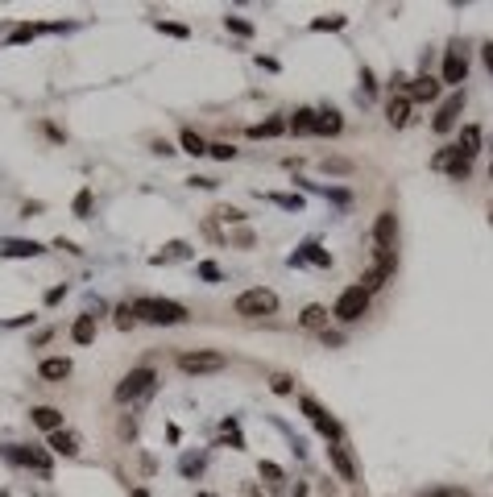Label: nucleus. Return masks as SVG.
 <instances>
[{"instance_id":"27","label":"nucleus","mask_w":493,"mask_h":497,"mask_svg":"<svg viewBox=\"0 0 493 497\" xmlns=\"http://www.w3.org/2000/svg\"><path fill=\"white\" fill-rule=\"evenodd\" d=\"M183 149H187V153H195V158H203V153H207V141H203L195 129H183Z\"/></svg>"},{"instance_id":"31","label":"nucleus","mask_w":493,"mask_h":497,"mask_svg":"<svg viewBox=\"0 0 493 497\" xmlns=\"http://www.w3.org/2000/svg\"><path fill=\"white\" fill-rule=\"evenodd\" d=\"M207 153H212L216 162H232V158H236V149H232L228 141H216V145H207Z\"/></svg>"},{"instance_id":"10","label":"nucleus","mask_w":493,"mask_h":497,"mask_svg":"<svg viewBox=\"0 0 493 497\" xmlns=\"http://www.w3.org/2000/svg\"><path fill=\"white\" fill-rule=\"evenodd\" d=\"M461 108H465V91H452V95L440 104V112H436L431 129H436V133H452V129H456V116H461Z\"/></svg>"},{"instance_id":"32","label":"nucleus","mask_w":493,"mask_h":497,"mask_svg":"<svg viewBox=\"0 0 493 497\" xmlns=\"http://www.w3.org/2000/svg\"><path fill=\"white\" fill-rule=\"evenodd\" d=\"M224 25H228L232 33H241V37H253V25H249L245 17H224Z\"/></svg>"},{"instance_id":"18","label":"nucleus","mask_w":493,"mask_h":497,"mask_svg":"<svg viewBox=\"0 0 493 497\" xmlns=\"http://www.w3.org/2000/svg\"><path fill=\"white\" fill-rule=\"evenodd\" d=\"M50 448H54L58 456H79V435L62 427V431H54V435H50Z\"/></svg>"},{"instance_id":"46","label":"nucleus","mask_w":493,"mask_h":497,"mask_svg":"<svg viewBox=\"0 0 493 497\" xmlns=\"http://www.w3.org/2000/svg\"><path fill=\"white\" fill-rule=\"evenodd\" d=\"M137 431V419H120V435H133Z\"/></svg>"},{"instance_id":"4","label":"nucleus","mask_w":493,"mask_h":497,"mask_svg":"<svg viewBox=\"0 0 493 497\" xmlns=\"http://www.w3.org/2000/svg\"><path fill=\"white\" fill-rule=\"evenodd\" d=\"M224 365H228V357H224V353H212V348H195V353H183V357H178V369L191 373V377H199V373H220Z\"/></svg>"},{"instance_id":"48","label":"nucleus","mask_w":493,"mask_h":497,"mask_svg":"<svg viewBox=\"0 0 493 497\" xmlns=\"http://www.w3.org/2000/svg\"><path fill=\"white\" fill-rule=\"evenodd\" d=\"M431 497H452V494H431Z\"/></svg>"},{"instance_id":"35","label":"nucleus","mask_w":493,"mask_h":497,"mask_svg":"<svg viewBox=\"0 0 493 497\" xmlns=\"http://www.w3.org/2000/svg\"><path fill=\"white\" fill-rule=\"evenodd\" d=\"M199 278H203V282H220L224 274H220V265H216V261H199Z\"/></svg>"},{"instance_id":"19","label":"nucleus","mask_w":493,"mask_h":497,"mask_svg":"<svg viewBox=\"0 0 493 497\" xmlns=\"http://www.w3.org/2000/svg\"><path fill=\"white\" fill-rule=\"evenodd\" d=\"M386 120H390L394 129H402V124L411 120V100H407V95H398V100H390V104H386Z\"/></svg>"},{"instance_id":"51","label":"nucleus","mask_w":493,"mask_h":497,"mask_svg":"<svg viewBox=\"0 0 493 497\" xmlns=\"http://www.w3.org/2000/svg\"><path fill=\"white\" fill-rule=\"evenodd\" d=\"M490 220H493V212H490Z\"/></svg>"},{"instance_id":"29","label":"nucleus","mask_w":493,"mask_h":497,"mask_svg":"<svg viewBox=\"0 0 493 497\" xmlns=\"http://www.w3.org/2000/svg\"><path fill=\"white\" fill-rule=\"evenodd\" d=\"M212 220H224V224H241V220H245V212H241V207H232V203H220V207L212 212Z\"/></svg>"},{"instance_id":"2","label":"nucleus","mask_w":493,"mask_h":497,"mask_svg":"<svg viewBox=\"0 0 493 497\" xmlns=\"http://www.w3.org/2000/svg\"><path fill=\"white\" fill-rule=\"evenodd\" d=\"M154 386H158V373H154L149 365H141V369H133V373H124V377H120V386H116V402H120V406H129V402H137V398L154 394Z\"/></svg>"},{"instance_id":"40","label":"nucleus","mask_w":493,"mask_h":497,"mask_svg":"<svg viewBox=\"0 0 493 497\" xmlns=\"http://www.w3.org/2000/svg\"><path fill=\"white\" fill-rule=\"evenodd\" d=\"M158 29L170 33V37H187V25H174V21H158Z\"/></svg>"},{"instance_id":"28","label":"nucleus","mask_w":493,"mask_h":497,"mask_svg":"<svg viewBox=\"0 0 493 497\" xmlns=\"http://www.w3.org/2000/svg\"><path fill=\"white\" fill-rule=\"evenodd\" d=\"M357 286H361L365 294H373V290H382V286H386V274L373 265V270H365V274H361V282H357Z\"/></svg>"},{"instance_id":"37","label":"nucleus","mask_w":493,"mask_h":497,"mask_svg":"<svg viewBox=\"0 0 493 497\" xmlns=\"http://www.w3.org/2000/svg\"><path fill=\"white\" fill-rule=\"evenodd\" d=\"M270 390H274V394H282V398H286V394H290V390H295V386H290V377H286V373H274V377H270Z\"/></svg>"},{"instance_id":"38","label":"nucleus","mask_w":493,"mask_h":497,"mask_svg":"<svg viewBox=\"0 0 493 497\" xmlns=\"http://www.w3.org/2000/svg\"><path fill=\"white\" fill-rule=\"evenodd\" d=\"M311 29H344V17H319L311 21Z\"/></svg>"},{"instance_id":"52","label":"nucleus","mask_w":493,"mask_h":497,"mask_svg":"<svg viewBox=\"0 0 493 497\" xmlns=\"http://www.w3.org/2000/svg\"><path fill=\"white\" fill-rule=\"evenodd\" d=\"M490 174H493V170H490Z\"/></svg>"},{"instance_id":"47","label":"nucleus","mask_w":493,"mask_h":497,"mask_svg":"<svg viewBox=\"0 0 493 497\" xmlns=\"http://www.w3.org/2000/svg\"><path fill=\"white\" fill-rule=\"evenodd\" d=\"M129 497H149V494H145V489H133V494H129Z\"/></svg>"},{"instance_id":"23","label":"nucleus","mask_w":493,"mask_h":497,"mask_svg":"<svg viewBox=\"0 0 493 497\" xmlns=\"http://www.w3.org/2000/svg\"><path fill=\"white\" fill-rule=\"evenodd\" d=\"M456 149H461L465 158H477V149H481V129H477V124H465V133H461Z\"/></svg>"},{"instance_id":"22","label":"nucleus","mask_w":493,"mask_h":497,"mask_svg":"<svg viewBox=\"0 0 493 497\" xmlns=\"http://www.w3.org/2000/svg\"><path fill=\"white\" fill-rule=\"evenodd\" d=\"M315 116H319V112L299 108V112L290 116V124H286V129H290V133H299V137H307V133H315Z\"/></svg>"},{"instance_id":"34","label":"nucleus","mask_w":493,"mask_h":497,"mask_svg":"<svg viewBox=\"0 0 493 497\" xmlns=\"http://www.w3.org/2000/svg\"><path fill=\"white\" fill-rule=\"evenodd\" d=\"M261 477L274 485V489H282V469L278 465H270V460H261Z\"/></svg>"},{"instance_id":"44","label":"nucleus","mask_w":493,"mask_h":497,"mask_svg":"<svg viewBox=\"0 0 493 497\" xmlns=\"http://www.w3.org/2000/svg\"><path fill=\"white\" fill-rule=\"evenodd\" d=\"M319 336H324V344H332V348H336V344H340V340H344V336H340V332H328V328H324V332H319Z\"/></svg>"},{"instance_id":"16","label":"nucleus","mask_w":493,"mask_h":497,"mask_svg":"<svg viewBox=\"0 0 493 497\" xmlns=\"http://www.w3.org/2000/svg\"><path fill=\"white\" fill-rule=\"evenodd\" d=\"M71 340H75V344H91V340H95V315H91V311L71 323Z\"/></svg>"},{"instance_id":"36","label":"nucleus","mask_w":493,"mask_h":497,"mask_svg":"<svg viewBox=\"0 0 493 497\" xmlns=\"http://www.w3.org/2000/svg\"><path fill=\"white\" fill-rule=\"evenodd\" d=\"M133 323H137V315H133V307H116V328H120V332H129Z\"/></svg>"},{"instance_id":"50","label":"nucleus","mask_w":493,"mask_h":497,"mask_svg":"<svg viewBox=\"0 0 493 497\" xmlns=\"http://www.w3.org/2000/svg\"><path fill=\"white\" fill-rule=\"evenodd\" d=\"M456 497H469V494H456Z\"/></svg>"},{"instance_id":"25","label":"nucleus","mask_w":493,"mask_h":497,"mask_svg":"<svg viewBox=\"0 0 493 497\" xmlns=\"http://www.w3.org/2000/svg\"><path fill=\"white\" fill-rule=\"evenodd\" d=\"M183 257H191V245H183V241H170L162 253H154L158 265H162V261H183Z\"/></svg>"},{"instance_id":"21","label":"nucleus","mask_w":493,"mask_h":497,"mask_svg":"<svg viewBox=\"0 0 493 497\" xmlns=\"http://www.w3.org/2000/svg\"><path fill=\"white\" fill-rule=\"evenodd\" d=\"M407 87H411V100H436V95H440V83H436L431 75H423V79H411Z\"/></svg>"},{"instance_id":"26","label":"nucleus","mask_w":493,"mask_h":497,"mask_svg":"<svg viewBox=\"0 0 493 497\" xmlns=\"http://www.w3.org/2000/svg\"><path fill=\"white\" fill-rule=\"evenodd\" d=\"M299 323L311 328V332H324V328H328V311H324V307H307V311L299 315Z\"/></svg>"},{"instance_id":"20","label":"nucleus","mask_w":493,"mask_h":497,"mask_svg":"<svg viewBox=\"0 0 493 497\" xmlns=\"http://www.w3.org/2000/svg\"><path fill=\"white\" fill-rule=\"evenodd\" d=\"M340 129H344V120H340V112H336V108H328V112H319V116H315V133H319V137H336Z\"/></svg>"},{"instance_id":"43","label":"nucleus","mask_w":493,"mask_h":497,"mask_svg":"<svg viewBox=\"0 0 493 497\" xmlns=\"http://www.w3.org/2000/svg\"><path fill=\"white\" fill-rule=\"evenodd\" d=\"M62 294H66V286H54V290H50V294H46V303H50V307H54V303H62Z\"/></svg>"},{"instance_id":"45","label":"nucleus","mask_w":493,"mask_h":497,"mask_svg":"<svg viewBox=\"0 0 493 497\" xmlns=\"http://www.w3.org/2000/svg\"><path fill=\"white\" fill-rule=\"evenodd\" d=\"M481 58H485V71L493 75V41H490V46H481Z\"/></svg>"},{"instance_id":"13","label":"nucleus","mask_w":493,"mask_h":497,"mask_svg":"<svg viewBox=\"0 0 493 497\" xmlns=\"http://www.w3.org/2000/svg\"><path fill=\"white\" fill-rule=\"evenodd\" d=\"M29 423L41 427L46 435H54V431H62V411H58V406H33V411H29Z\"/></svg>"},{"instance_id":"49","label":"nucleus","mask_w":493,"mask_h":497,"mask_svg":"<svg viewBox=\"0 0 493 497\" xmlns=\"http://www.w3.org/2000/svg\"><path fill=\"white\" fill-rule=\"evenodd\" d=\"M199 497H212V494H199Z\"/></svg>"},{"instance_id":"5","label":"nucleus","mask_w":493,"mask_h":497,"mask_svg":"<svg viewBox=\"0 0 493 497\" xmlns=\"http://www.w3.org/2000/svg\"><path fill=\"white\" fill-rule=\"evenodd\" d=\"M365 311H369V294H365L361 286H348V290L336 299V307H332V315H336L340 323H357Z\"/></svg>"},{"instance_id":"33","label":"nucleus","mask_w":493,"mask_h":497,"mask_svg":"<svg viewBox=\"0 0 493 497\" xmlns=\"http://www.w3.org/2000/svg\"><path fill=\"white\" fill-rule=\"evenodd\" d=\"M266 199H270V203H278V207H286V212H299V207H303V199H299V195H266Z\"/></svg>"},{"instance_id":"17","label":"nucleus","mask_w":493,"mask_h":497,"mask_svg":"<svg viewBox=\"0 0 493 497\" xmlns=\"http://www.w3.org/2000/svg\"><path fill=\"white\" fill-rule=\"evenodd\" d=\"M41 382H62V377H71V361L66 357H50V361H41Z\"/></svg>"},{"instance_id":"1","label":"nucleus","mask_w":493,"mask_h":497,"mask_svg":"<svg viewBox=\"0 0 493 497\" xmlns=\"http://www.w3.org/2000/svg\"><path fill=\"white\" fill-rule=\"evenodd\" d=\"M133 315L145 319V323H183V319H187V307H183V303H170V299H137V303H133Z\"/></svg>"},{"instance_id":"24","label":"nucleus","mask_w":493,"mask_h":497,"mask_svg":"<svg viewBox=\"0 0 493 497\" xmlns=\"http://www.w3.org/2000/svg\"><path fill=\"white\" fill-rule=\"evenodd\" d=\"M278 133H286V120H282V116H270V120H261V124L249 129V137H278Z\"/></svg>"},{"instance_id":"30","label":"nucleus","mask_w":493,"mask_h":497,"mask_svg":"<svg viewBox=\"0 0 493 497\" xmlns=\"http://www.w3.org/2000/svg\"><path fill=\"white\" fill-rule=\"evenodd\" d=\"M324 170H328V174H353L357 166H353L348 158H324Z\"/></svg>"},{"instance_id":"3","label":"nucleus","mask_w":493,"mask_h":497,"mask_svg":"<svg viewBox=\"0 0 493 497\" xmlns=\"http://www.w3.org/2000/svg\"><path fill=\"white\" fill-rule=\"evenodd\" d=\"M232 311H236V315H245V319H257V315H274V311H278V294H274V290H266V286H253V290L236 294Z\"/></svg>"},{"instance_id":"42","label":"nucleus","mask_w":493,"mask_h":497,"mask_svg":"<svg viewBox=\"0 0 493 497\" xmlns=\"http://www.w3.org/2000/svg\"><path fill=\"white\" fill-rule=\"evenodd\" d=\"M33 33H37V25H17V29H12V41H29Z\"/></svg>"},{"instance_id":"39","label":"nucleus","mask_w":493,"mask_h":497,"mask_svg":"<svg viewBox=\"0 0 493 497\" xmlns=\"http://www.w3.org/2000/svg\"><path fill=\"white\" fill-rule=\"evenodd\" d=\"M91 212V191H79L75 195V216H87Z\"/></svg>"},{"instance_id":"6","label":"nucleus","mask_w":493,"mask_h":497,"mask_svg":"<svg viewBox=\"0 0 493 497\" xmlns=\"http://www.w3.org/2000/svg\"><path fill=\"white\" fill-rule=\"evenodd\" d=\"M4 460H8V465H21V469H33V473H41V477H50V469H54L41 448H21V444H4Z\"/></svg>"},{"instance_id":"41","label":"nucleus","mask_w":493,"mask_h":497,"mask_svg":"<svg viewBox=\"0 0 493 497\" xmlns=\"http://www.w3.org/2000/svg\"><path fill=\"white\" fill-rule=\"evenodd\" d=\"M187 182H191V187H199V191H216V187H220L216 178H203V174H191Z\"/></svg>"},{"instance_id":"15","label":"nucleus","mask_w":493,"mask_h":497,"mask_svg":"<svg viewBox=\"0 0 493 497\" xmlns=\"http://www.w3.org/2000/svg\"><path fill=\"white\" fill-rule=\"evenodd\" d=\"M299 261H311V265H319V270H328V265H332V257H328L315 241H307V245H303V253H295V257H290V265H299Z\"/></svg>"},{"instance_id":"7","label":"nucleus","mask_w":493,"mask_h":497,"mask_svg":"<svg viewBox=\"0 0 493 497\" xmlns=\"http://www.w3.org/2000/svg\"><path fill=\"white\" fill-rule=\"evenodd\" d=\"M431 166H436V170H448V174L456 178V182L473 174V158H465V153H461L456 145H448V149H440V153L431 158Z\"/></svg>"},{"instance_id":"11","label":"nucleus","mask_w":493,"mask_h":497,"mask_svg":"<svg viewBox=\"0 0 493 497\" xmlns=\"http://www.w3.org/2000/svg\"><path fill=\"white\" fill-rule=\"evenodd\" d=\"M465 75H469V62H465V54H461V46H452V50L444 54V83H452V87H461V83H465Z\"/></svg>"},{"instance_id":"9","label":"nucleus","mask_w":493,"mask_h":497,"mask_svg":"<svg viewBox=\"0 0 493 497\" xmlns=\"http://www.w3.org/2000/svg\"><path fill=\"white\" fill-rule=\"evenodd\" d=\"M303 415L315 423V431H319V435H328L332 444H340V423H336V419H332V415H328L315 398H303Z\"/></svg>"},{"instance_id":"14","label":"nucleus","mask_w":493,"mask_h":497,"mask_svg":"<svg viewBox=\"0 0 493 497\" xmlns=\"http://www.w3.org/2000/svg\"><path fill=\"white\" fill-rule=\"evenodd\" d=\"M37 253H41L37 241H17V236L0 241V257H37Z\"/></svg>"},{"instance_id":"12","label":"nucleus","mask_w":493,"mask_h":497,"mask_svg":"<svg viewBox=\"0 0 493 497\" xmlns=\"http://www.w3.org/2000/svg\"><path fill=\"white\" fill-rule=\"evenodd\" d=\"M394 236H398V216H394V212H382V216L373 220V245H378V249H390Z\"/></svg>"},{"instance_id":"8","label":"nucleus","mask_w":493,"mask_h":497,"mask_svg":"<svg viewBox=\"0 0 493 497\" xmlns=\"http://www.w3.org/2000/svg\"><path fill=\"white\" fill-rule=\"evenodd\" d=\"M328 460H332V469L340 473V481H344V485H357V481H361V473H357V460H353V448H348L344 440L328 448Z\"/></svg>"}]
</instances>
